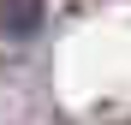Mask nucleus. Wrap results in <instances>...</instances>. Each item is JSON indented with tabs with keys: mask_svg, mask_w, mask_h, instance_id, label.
<instances>
[{
	"mask_svg": "<svg viewBox=\"0 0 131 125\" xmlns=\"http://www.w3.org/2000/svg\"><path fill=\"white\" fill-rule=\"evenodd\" d=\"M48 18V0H0V36L6 42H30Z\"/></svg>",
	"mask_w": 131,
	"mask_h": 125,
	"instance_id": "obj_1",
	"label": "nucleus"
}]
</instances>
